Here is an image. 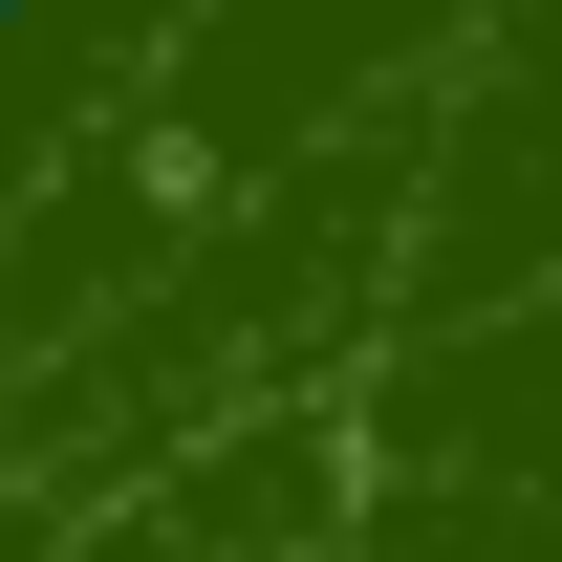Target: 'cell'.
I'll use <instances>...</instances> for the list:
<instances>
[{"label":"cell","mask_w":562,"mask_h":562,"mask_svg":"<svg viewBox=\"0 0 562 562\" xmlns=\"http://www.w3.org/2000/svg\"><path fill=\"white\" fill-rule=\"evenodd\" d=\"M0 22H22V0H0Z\"/></svg>","instance_id":"cell-1"}]
</instances>
